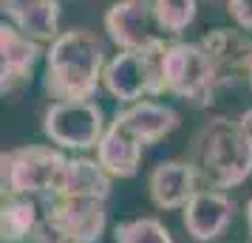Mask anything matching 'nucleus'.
<instances>
[{
	"label": "nucleus",
	"mask_w": 252,
	"mask_h": 243,
	"mask_svg": "<svg viewBox=\"0 0 252 243\" xmlns=\"http://www.w3.org/2000/svg\"><path fill=\"white\" fill-rule=\"evenodd\" d=\"M119 125H125L133 136H136L145 147H153L164 141L167 136H173L182 128V116L176 108L156 99H142L133 105H119V110L114 116Z\"/></svg>",
	"instance_id": "nucleus-13"
},
{
	"label": "nucleus",
	"mask_w": 252,
	"mask_h": 243,
	"mask_svg": "<svg viewBox=\"0 0 252 243\" xmlns=\"http://www.w3.org/2000/svg\"><path fill=\"white\" fill-rule=\"evenodd\" d=\"M40 59H46L43 43H37L23 31H17L12 23L0 26V93L14 96L32 82Z\"/></svg>",
	"instance_id": "nucleus-9"
},
{
	"label": "nucleus",
	"mask_w": 252,
	"mask_h": 243,
	"mask_svg": "<svg viewBox=\"0 0 252 243\" xmlns=\"http://www.w3.org/2000/svg\"><path fill=\"white\" fill-rule=\"evenodd\" d=\"M153 14H156V28L161 34L179 40L195 23L198 0H153Z\"/></svg>",
	"instance_id": "nucleus-18"
},
{
	"label": "nucleus",
	"mask_w": 252,
	"mask_h": 243,
	"mask_svg": "<svg viewBox=\"0 0 252 243\" xmlns=\"http://www.w3.org/2000/svg\"><path fill=\"white\" fill-rule=\"evenodd\" d=\"M247 85L252 88V57H250V77H247Z\"/></svg>",
	"instance_id": "nucleus-24"
},
{
	"label": "nucleus",
	"mask_w": 252,
	"mask_h": 243,
	"mask_svg": "<svg viewBox=\"0 0 252 243\" xmlns=\"http://www.w3.org/2000/svg\"><path fill=\"white\" fill-rule=\"evenodd\" d=\"M0 9H3L6 23H12L17 31H23L37 43H54L63 34L60 0H0Z\"/></svg>",
	"instance_id": "nucleus-14"
},
{
	"label": "nucleus",
	"mask_w": 252,
	"mask_h": 243,
	"mask_svg": "<svg viewBox=\"0 0 252 243\" xmlns=\"http://www.w3.org/2000/svg\"><path fill=\"white\" fill-rule=\"evenodd\" d=\"M68 167V156L57 144H20L0 156L3 195L43 201L57 189Z\"/></svg>",
	"instance_id": "nucleus-3"
},
{
	"label": "nucleus",
	"mask_w": 252,
	"mask_h": 243,
	"mask_svg": "<svg viewBox=\"0 0 252 243\" xmlns=\"http://www.w3.org/2000/svg\"><path fill=\"white\" fill-rule=\"evenodd\" d=\"M43 220L74 243H99L108 229V201L80 195L43 198Z\"/></svg>",
	"instance_id": "nucleus-7"
},
{
	"label": "nucleus",
	"mask_w": 252,
	"mask_h": 243,
	"mask_svg": "<svg viewBox=\"0 0 252 243\" xmlns=\"http://www.w3.org/2000/svg\"><path fill=\"white\" fill-rule=\"evenodd\" d=\"M26 243H74V241L63 238L60 232H54V229H51V226L46 223V220H43V223H40V229H37V232H34V235H32V238H29Z\"/></svg>",
	"instance_id": "nucleus-21"
},
{
	"label": "nucleus",
	"mask_w": 252,
	"mask_h": 243,
	"mask_svg": "<svg viewBox=\"0 0 252 243\" xmlns=\"http://www.w3.org/2000/svg\"><path fill=\"white\" fill-rule=\"evenodd\" d=\"M244 215H247V229H250V238H252V198L247 201V209H244Z\"/></svg>",
	"instance_id": "nucleus-23"
},
{
	"label": "nucleus",
	"mask_w": 252,
	"mask_h": 243,
	"mask_svg": "<svg viewBox=\"0 0 252 243\" xmlns=\"http://www.w3.org/2000/svg\"><path fill=\"white\" fill-rule=\"evenodd\" d=\"M105 130V110L94 99L51 102L43 113V133L60 150H96Z\"/></svg>",
	"instance_id": "nucleus-6"
},
{
	"label": "nucleus",
	"mask_w": 252,
	"mask_h": 243,
	"mask_svg": "<svg viewBox=\"0 0 252 243\" xmlns=\"http://www.w3.org/2000/svg\"><path fill=\"white\" fill-rule=\"evenodd\" d=\"M114 189V178L105 173V167L96 159L74 156L68 159V167L60 178L57 189L51 195H80V198H102L108 201Z\"/></svg>",
	"instance_id": "nucleus-16"
},
{
	"label": "nucleus",
	"mask_w": 252,
	"mask_h": 243,
	"mask_svg": "<svg viewBox=\"0 0 252 243\" xmlns=\"http://www.w3.org/2000/svg\"><path fill=\"white\" fill-rule=\"evenodd\" d=\"M238 122H241V128H244V133L252 139V108H247V110L238 116Z\"/></svg>",
	"instance_id": "nucleus-22"
},
{
	"label": "nucleus",
	"mask_w": 252,
	"mask_h": 243,
	"mask_svg": "<svg viewBox=\"0 0 252 243\" xmlns=\"http://www.w3.org/2000/svg\"><path fill=\"white\" fill-rule=\"evenodd\" d=\"M187 162L201 187L227 192L252 175V139L244 133L238 116H210L190 139Z\"/></svg>",
	"instance_id": "nucleus-1"
},
{
	"label": "nucleus",
	"mask_w": 252,
	"mask_h": 243,
	"mask_svg": "<svg viewBox=\"0 0 252 243\" xmlns=\"http://www.w3.org/2000/svg\"><path fill=\"white\" fill-rule=\"evenodd\" d=\"M235 212L238 207L229 192L198 187L195 195L182 209V223L195 243H213L221 235H227V229L235 220Z\"/></svg>",
	"instance_id": "nucleus-8"
},
{
	"label": "nucleus",
	"mask_w": 252,
	"mask_h": 243,
	"mask_svg": "<svg viewBox=\"0 0 252 243\" xmlns=\"http://www.w3.org/2000/svg\"><path fill=\"white\" fill-rule=\"evenodd\" d=\"M198 175L187 159H164L159 162L148 175V195L150 204L161 212L184 209L187 201L198 189Z\"/></svg>",
	"instance_id": "nucleus-12"
},
{
	"label": "nucleus",
	"mask_w": 252,
	"mask_h": 243,
	"mask_svg": "<svg viewBox=\"0 0 252 243\" xmlns=\"http://www.w3.org/2000/svg\"><path fill=\"white\" fill-rule=\"evenodd\" d=\"M204 51L210 54L216 65L221 88H238L250 77V57H252V40L244 34V28H213L198 40Z\"/></svg>",
	"instance_id": "nucleus-11"
},
{
	"label": "nucleus",
	"mask_w": 252,
	"mask_h": 243,
	"mask_svg": "<svg viewBox=\"0 0 252 243\" xmlns=\"http://www.w3.org/2000/svg\"><path fill=\"white\" fill-rule=\"evenodd\" d=\"M142 156H145V144L116 119L108 122L105 136L96 144V162L105 167V173L111 178H133L142 167Z\"/></svg>",
	"instance_id": "nucleus-15"
},
{
	"label": "nucleus",
	"mask_w": 252,
	"mask_h": 243,
	"mask_svg": "<svg viewBox=\"0 0 252 243\" xmlns=\"http://www.w3.org/2000/svg\"><path fill=\"white\" fill-rule=\"evenodd\" d=\"M170 40L156 37L150 46L119 51L108 59L102 74V88L114 96L119 105H133L142 99H156L164 91V74L161 59Z\"/></svg>",
	"instance_id": "nucleus-4"
},
{
	"label": "nucleus",
	"mask_w": 252,
	"mask_h": 243,
	"mask_svg": "<svg viewBox=\"0 0 252 243\" xmlns=\"http://www.w3.org/2000/svg\"><path fill=\"white\" fill-rule=\"evenodd\" d=\"M105 34L119 51L145 48L156 40V14L153 0H116L105 12Z\"/></svg>",
	"instance_id": "nucleus-10"
},
{
	"label": "nucleus",
	"mask_w": 252,
	"mask_h": 243,
	"mask_svg": "<svg viewBox=\"0 0 252 243\" xmlns=\"http://www.w3.org/2000/svg\"><path fill=\"white\" fill-rule=\"evenodd\" d=\"M210 3H216V6H224V9H227V0H210Z\"/></svg>",
	"instance_id": "nucleus-25"
},
{
	"label": "nucleus",
	"mask_w": 252,
	"mask_h": 243,
	"mask_svg": "<svg viewBox=\"0 0 252 243\" xmlns=\"http://www.w3.org/2000/svg\"><path fill=\"white\" fill-rule=\"evenodd\" d=\"M43 223V209L37 198L3 195L0 204V241L26 243Z\"/></svg>",
	"instance_id": "nucleus-17"
},
{
	"label": "nucleus",
	"mask_w": 252,
	"mask_h": 243,
	"mask_svg": "<svg viewBox=\"0 0 252 243\" xmlns=\"http://www.w3.org/2000/svg\"><path fill=\"white\" fill-rule=\"evenodd\" d=\"M227 14L238 28L252 31V0H227Z\"/></svg>",
	"instance_id": "nucleus-20"
},
{
	"label": "nucleus",
	"mask_w": 252,
	"mask_h": 243,
	"mask_svg": "<svg viewBox=\"0 0 252 243\" xmlns=\"http://www.w3.org/2000/svg\"><path fill=\"white\" fill-rule=\"evenodd\" d=\"M161 74H164V91L195 110L210 108L216 102V93L221 91L216 65L201 43L170 40L164 48Z\"/></svg>",
	"instance_id": "nucleus-5"
},
{
	"label": "nucleus",
	"mask_w": 252,
	"mask_h": 243,
	"mask_svg": "<svg viewBox=\"0 0 252 243\" xmlns=\"http://www.w3.org/2000/svg\"><path fill=\"white\" fill-rule=\"evenodd\" d=\"M114 243H176L159 218H130L114 226Z\"/></svg>",
	"instance_id": "nucleus-19"
},
{
	"label": "nucleus",
	"mask_w": 252,
	"mask_h": 243,
	"mask_svg": "<svg viewBox=\"0 0 252 243\" xmlns=\"http://www.w3.org/2000/svg\"><path fill=\"white\" fill-rule=\"evenodd\" d=\"M108 65L105 40L91 28H65L48 43L43 88L54 102L63 99H94L102 85V74Z\"/></svg>",
	"instance_id": "nucleus-2"
}]
</instances>
